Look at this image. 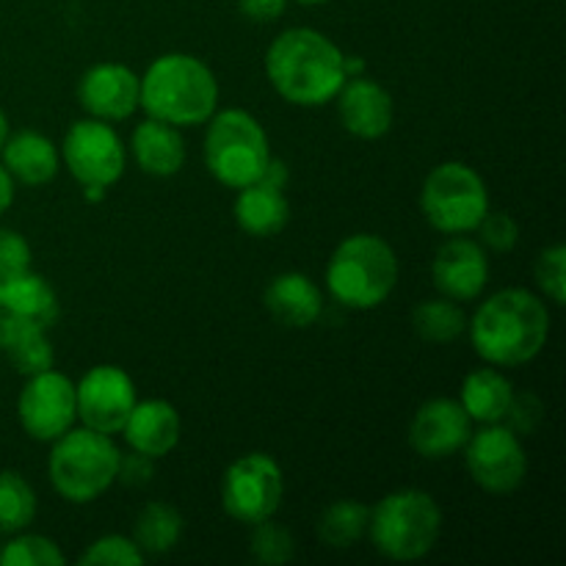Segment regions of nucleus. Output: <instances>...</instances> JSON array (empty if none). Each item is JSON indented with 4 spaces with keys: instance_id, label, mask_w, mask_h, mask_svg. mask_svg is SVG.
Wrapping results in <instances>:
<instances>
[{
    "instance_id": "1",
    "label": "nucleus",
    "mask_w": 566,
    "mask_h": 566,
    "mask_svg": "<svg viewBox=\"0 0 566 566\" xmlns=\"http://www.w3.org/2000/svg\"><path fill=\"white\" fill-rule=\"evenodd\" d=\"M470 343L484 363L517 368L542 354L551 337V310L523 287H506L486 298L468 324Z\"/></svg>"
},
{
    "instance_id": "2",
    "label": "nucleus",
    "mask_w": 566,
    "mask_h": 566,
    "mask_svg": "<svg viewBox=\"0 0 566 566\" xmlns=\"http://www.w3.org/2000/svg\"><path fill=\"white\" fill-rule=\"evenodd\" d=\"M343 50L315 28H287L265 53V75L282 99L315 108L337 97L346 77Z\"/></svg>"
},
{
    "instance_id": "3",
    "label": "nucleus",
    "mask_w": 566,
    "mask_h": 566,
    "mask_svg": "<svg viewBox=\"0 0 566 566\" xmlns=\"http://www.w3.org/2000/svg\"><path fill=\"white\" fill-rule=\"evenodd\" d=\"M219 105V81L202 59L166 53L147 66L142 77L138 108L153 119L175 127L205 125Z\"/></svg>"
},
{
    "instance_id": "4",
    "label": "nucleus",
    "mask_w": 566,
    "mask_h": 566,
    "mask_svg": "<svg viewBox=\"0 0 566 566\" xmlns=\"http://www.w3.org/2000/svg\"><path fill=\"white\" fill-rule=\"evenodd\" d=\"M398 285L396 249L379 235L357 232L332 252L326 287L348 310H374L390 298Z\"/></svg>"
},
{
    "instance_id": "5",
    "label": "nucleus",
    "mask_w": 566,
    "mask_h": 566,
    "mask_svg": "<svg viewBox=\"0 0 566 566\" xmlns=\"http://www.w3.org/2000/svg\"><path fill=\"white\" fill-rule=\"evenodd\" d=\"M368 534L390 562H418L440 542L442 509L423 490L390 492L370 509Z\"/></svg>"
},
{
    "instance_id": "6",
    "label": "nucleus",
    "mask_w": 566,
    "mask_h": 566,
    "mask_svg": "<svg viewBox=\"0 0 566 566\" xmlns=\"http://www.w3.org/2000/svg\"><path fill=\"white\" fill-rule=\"evenodd\" d=\"M119 448L108 434L86 429H70L53 440L48 473L50 484L64 501L92 503L111 490L119 470Z\"/></svg>"
},
{
    "instance_id": "7",
    "label": "nucleus",
    "mask_w": 566,
    "mask_h": 566,
    "mask_svg": "<svg viewBox=\"0 0 566 566\" xmlns=\"http://www.w3.org/2000/svg\"><path fill=\"white\" fill-rule=\"evenodd\" d=\"M205 133V166L227 188L252 186L271 160L269 136L252 114L227 108L210 116Z\"/></svg>"
},
{
    "instance_id": "8",
    "label": "nucleus",
    "mask_w": 566,
    "mask_h": 566,
    "mask_svg": "<svg viewBox=\"0 0 566 566\" xmlns=\"http://www.w3.org/2000/svg\"><path fill=\"white\" fill-rule=\"evenodd\" d=\"M420 210L437 232L464 235L490 213V191L473 166L446 160L429 171L420 191Z\"/></svg>"
},
{
    "instance_id": "9",
    "label": "nucleus",
    "mask_w": 566,
    "mask_h": 566,
    "mask_svg": "<svg viewBox=\"0 0 566 566\" xmlns=\"http://www.w3.org/2000/svg\"><path fill=\"white\" fill-rule=\"evenodd\" d=\"M282 468L269 453H247L235 459L221 481V506L243 525H258L274 517L282 506Z\"/></svg>"
},
{
    "instance_id": "10",
    "label": "nucleus",
    "mask_w": 566,
    "mask_h": 566,
    "mask_svg": "<svg viewBox=\"0 0 566 566\" xmlns=\"http://www.w3.org/2000/svg\"><path fill=\"white\" fill-rule=\"evenodd\" d=\"M61 158L81 186L111 188L125 175V147L103 119H81L66 130Z\"/></svg>"
},
{
    "instance_id": "11",
    "label": "nucleus",
    "mask_w": 566,
    "mask_h": 566,
    "mask_svg": "<svg viewBox=\"0 0 566 566\" xmlns=\"http://www.w3.org/2000/svg\"><path fill=\"white\" fill-rule=\"evenodd\" d=\"M17 418H20V426L31 440H59L77 420L75 385L53 368L28 376L25 387L17 398Z\"/></svg>"
},
{
    "instance_id": "12",
    "label": "nucleus",
    "mask_w": 566,
    "mask_h": 566,
    "mask_svg": "<svg viewBox=\"0 0 566 566\" xmlns=\"http://www.w3.org/2000/svg\"><path fill=\"white\" fill-rule=\"evenodd\" d=\"M464 451L473 481L492 495L514 492L528 475L523 440L503 423H486L479 434H470Z\"/></svg>"
},
{
    "instance_id": "13",
    "label": "nucleus",
    "mask_w": 566,
    "mask_h": 566,
    "mask_svg": "<svg viewBox=\"0 0 566 566\" xmlns=\"http://www.w3.org/2000/svg\"><path fill=\"white\" fill-rule=\"evenodd\" d=\"M77 420L99 434H122L136 407V385L116 365H97L75 385Z\"/></svg>"
},
{
    "instance_id": "14",
    "label": "nucleus",
    "mask_w": 566,
    "mask_h": 566,
    "mask_svg": "<svg viewBox=\"0 0 566 566\" xmlns=\"http://www.w3.org/2000/svg\"><path fill=\"white\" fill-rule=\"evenodd\" d=\"M59 313V296L42 274L25 271L0 280V352L25 332H50Z\"/></svg>"
},
{
    "instance_id": "15",
    "label": "nucleus",
    "mask_w": 566,
    "mask_h": 566,
    "mask_svg": "<svg viewBox=\"0 0 566 566\" xmlns=\"http://www.w3.org/2000/svg\"><path fill=\"white\" fill-rule=\"evenodd\" d=\"M473 420L457 398H431L409 423V446L423 459H448L468 446Z\"/></svg>"
},
{
    "instance_id": "16",
    "label": "nucleus",
    "mask_w": 566,
    "mask_h": 566,
    "mask_svg": "<svg viewBox=\"0 0 566 566\" xmlns=\"http://www.w3.org/2000/svg\"><path fill=\"white\" fill-rule=\"evenodd\" d=\"M77 99L94 119H127L142 99V77L130 66L105 61L86 70L77 83Z\"/></svg>"
},
{
    "instance_id": "17",
    "label": "nucleus",
    "mask_w": 566,
    "mask_h": 566,
    "mask_svg": "<svg viewBox=\"0 0 566 566\" xmlns=\"http://www.w3.org/2000/svg\"><path fill=\"white\" fill-rule=\"evenodd\" d=\"M437 291L453 302H473L484 293L490 282V260L481 243L470 238L453 235L451 241L437 249V258L431 263Z\"/></svg>"
},
{
    "instance_id": "18",
    "label": "nucleus",
    "mask_w": 566,
    "mask_h": 566,
    "mask_svg": "<svg viewBox=\"0 0 566 566\" xmlns=\"http://www.w3.org/2000/svg\"><path fill=\"white\" fill-rule=\"evenodd\" d=\"M335 99L343 127L352 136L374 142V138H381L390 133L396 105H392L390 92L381 83L370 81L368 75L348 77Z\"/></svg>"
},
{
    "instance_id": "19",
    "label": "nucleus",
    "mask_w": 566,
    "mask_h": 566,
    "mask_svg": "<svg viewBox=\"0 0 566 566\" xmlns=\"http://www.w3.org/2000/svg\"><path fill=\"white\" fill-rule=\"evenodd\" d=\"M122 434H125L130 451L160 459L175 451L180 442V415L169 401H160V398L136 401Z\"/></svg>"
},
{
    "instance_id": "20",
    "label": "nucleus",
    "mask_w": 566,
    "mask_h": 566,
    "mask_svg": "<svg viewBox=\"0 0 566 566\" xmlns=\"http://www.w3.org/2000/svg\"><path fill=\"white\" fill-rule=\"evenodd\" d=\"M263 302L271 318L291 329H307L324 313L321 287L302 271H285V274L274 276L265 287Z\"/></svg>"
},
{
    "instance_id": "21",
    "label": "nucleus",
    "mask_w": 566,
    "mask_h": 566,
    "mask_svg": "<svg viewBox=\"0 0 566 566\" xmlns=\"http://www.w3.org/2000/svg\"><path fill=\"white\" fill-rule=\"evenodd\" d=\"M130 149L138 169L153 177H175L186 164V142H182L180 130L175 125L153 119V116L136 125Z\"/></svg>"
},
{
    "instance_id": "22",
    "label": "nucleus",
    "mask_w": 566,
    "mask_h": 566,
    "mask_svg": "<svg viewBox=\"0 0 566 566\" xmlns=\"http://www.w3.org/2000/svg\"><path fill=\"white\" fill-rule=\"evenodd\" d=\"M232 213L247 235L271 238L285 230L287 219H291V205L285 199V188L258 180L252 186L238 188Z\"/></svg>"
},
{
    "instance_id": "23",
    "label": "nucleus",
    "mask_w": 566,
    "mask_h": 566,
    "mask_svg": "<svg viewBox=\"0 0 566 566\" xmlns=\"http://www.w3.org/2000/svg\"><path fill=\"white\" fill-rule=\"evenodd\" d=\"M3 166L22 186H44L59 175V149L36 130H20L6 138Z\"/></svg>"
},
{
    "instance_id": "24",
    "label": "nucleus",
    "mask_w": 566,
    "mask_h": 566,
    "mask_svg": "<svg viewBox=\"0 0 566 566\" xmlns=\"http://www.w3.org/2000/svg\"><path fill=\"white\" fill-rule=\"evenodd\" d=\"M514 387L497 368H479L464 379L459 403L473 423H503Z\"/></svg>"
},
{
    "instance_id": "25",
    "label": "nucleus",
    "mask_w": 566,
    "mask_h": 566,
    "mask_svg": "<svg viewBox=\"0 0 566 566\" xmlns=\"http://www.w3.org/2000/svg\"><path fill=\"white\" fill-rule=\"evenodd\" d=\"M182 536V517L169 503H147L133 525V542L144 556H164L175 551Z\"/></svg>"
},
{
    "instance_id": "26",
    "label": "nucleus",
    "mask_w": 566,
    "mask_h": 566,
    "mask_svg": "<svg viewBox=\"0 0 566 566\" xmlns=\"http://www.w3.org/2000/svg\"><path fill=\"white\" fill-rule=\"evenodd\" d=\"M370 509L359 501H337L318 517V539L332 551L354 547L368 534Z\"/></svg>"
},
{
    "instance_id": "27",
    "label": "nucleus",
    "mask_w": 566,
    "mask_h": 566,
    "mask_svg": "<svg viewBox=\"0 0 566 566\" xmlns=\"http://www.w3.org/2000/svg\"><path fill=\"white\" fill-rule=\"evenodd\" d=\"M412 326L426 343L446 346V343H453L468 332V318L453 298H426L415 307Z\"/></svg>"
},
{
    "instance_id": "28",
    "label": "nucleus",
    "mask_w": 566,
    "mask_h": 566,
    "mask_svg": "<svg viewBox=\"0 0 566 566\" xmlns=\"http://www.w3.org/2000/svg\"><path fill=\"white\" fill-rule=\"evenodd\" d=\"M36 517V492L20 473H0V534H20Z\"/></svg>"
},
{
    "instance_id": "29",
    "label": "nucleus",
    "mask_w": 566,
    "mask_h": 566,
    "mask_svg": "<svg viewBox=\"0 0 566 566\" xmlns=\"http://www.w3.org/2000/svg\"><path fill=\"white\" fill-rule=\"evenodd\" d=\"M66 558L53 539L20 534L0 547V566H64Z\"/></svg>"
},
{
    "instance_id": "30",
    "label": "nucleus",
    "mask_w": 566,
    "mask_h": 566,
    "mask_svg": "<svg viewBox=\"0 0 566 566\" xmlns=\"http://www.w3.org/2000/svg\"><path fill=\"white\" fill-rule=\"evenodd\" d=\"M3 354L9 357V363L14 365L17 374L22 376H36L42 374V370L53 368L55 363L53 343H50L48 332L44 329H33L14 337V340L3 348Z\"/></svg>"
},
{
    "instance_id": "31",
    "label": "nucleus",
    "mask_w": 566,
    "mask_h": 566,
    "mask_svg": "<svg viewBox=\"0 0 566 566\" xmlns=\"http://www.w3.org/2000/svg\"><path fill=\"white\" fill-rule=\"evenodd\" d=\"M252 528L254 534H252V542H249V551H252L254 562L265 566H282L291 562L293 553H296L291 531L271 523V520H263V523L252 525Z\"/></svg>"
},
{
    "instance_id": "32",
    "label": "nucleus",
    "mask_w": 566,
    "mask_h": 566,
    "mask_svg": "<svg viewBox=\"0 0 566 566\" xmlns=\"http://www.w3.org/2000/svg\"><path fill=\"white\" fill-rule=\"evenodd\" d=\"M142 562L144 553L138 551L136 542L119 534L99 536L81 556L83 566H138Z\"/></svg>"
},
{
    "instance_id": "33",
    "label": "nucleus",
    "mask_w": 566,
    "mask_h": 566,
    "mask_svg": "<svg viewBox=\"0 0 566 566\" xmlns=\"http://www.w3.org/2000/svg\"><path fill=\"white\" fill-rule=\"evenodd\" d=\"M534 274H536V285H539V291L545 293L553 304L562 307L566 302V249L562 243L547 247L545 252L539 254Z\"/></svg>"
},
{
    "instance_id": "34",
    "label": "nucleus",
    "mask_w": 566,
    "mask_h": 566,
    "mask_svg": "<svg viewBox=\"0 0 566 566\" xmlns=\"http://www.w3.org/2000/svg\"><path fill=\"white\" fill-rule=\"evenodd\" d=\"M475 230L481 232V243H484L486 249H492V252L506 254L512 252L520 241V227L509 213H492L490 210Z\"/></svg>"
},
{
    "instance_id": "35",
    "label": "nucleus",
    "mask_w": 566,
    "mask_h": 566,
    "mask_svg": "<svg viewBox=\"0 0 566 566\" xmlns=\"http://www.w3.org/2000/svg\"><path fill=\"white\" fill-rule=\"evenodd\" d=\"M31 271V243L17 230L0 227V280Z\"/></svg>"
},
{
    "instance_id": "36",
    "label": "nucleus",
    "mask_w": 566,
    "mask_h": 566,
    "mask_svg": "<svg viewBox=\"0 0 566 566\" xmlns=\"http://www.w3.org/2000/svg\"><path fill=\"white\" fill-rule=\"evenodd\" d=\"M542 415H545V407H542V401L534 396V392H523V396L514 392L512 403H509V412L503 420H506V426L514 431V434L525 437V434H534L536 426L542 423Z\"/></svg>"
},
{
    "instance_id": "37",
    "label": "nucleus",
    "mask_w": 566,
    "mask_h": 566,
    "mask_svg": "<svg viewBox=\"0 0 566 566\" xmlns=\"http://www.w3.org/2000/svg\"><path fill=\"white\" fill-rule=\"evenodd\" d=\"M155 475V459L144 457V453L130 451L127 457H119V470H116V481L125 486H147Z\"/></svg>"
},
{
    "instance_id": "38",
    "label": "nucleus",
    "mask_w": 566,
    "mask_h": 566,
    "mask_svg": "<svg viewBox=\"0 0 566 566\" xmlns=\"http://www.w3.org/2000/svg\"><path fill=\"white\" fill-rule=\"evenodd\" d=\"M238 9L252 22H274L285 14L287 0H238Z\"/></svg>"
},
{
    "instance_id": "39",
    "label": "nucleus",
    "mask_w": 566,
    "mask_h": 566,
    "mask_svg": "<svg viewBox=\"0 0 566 566\" xmlns=\"http://www.w3.org/2000/svg\"><path fill=\"white\" fill-rule=\"evenodd\" d=\"M11 202H14V177L0 164V216L11 208Z\"/></svg>"
},
{
    "instance_id": "40",
    "label": "nucleus",
    "mask_w": 566,
    "mask_h": 566,
    "mask_svg": "<svg viewBox=\"0 0 566 566\" xmlns=\"http://www.w3.org/2000/svg\"><path fill=\"white\" fill-rule=\"evenodd\" d=\"M105 191H108V188L103 186H83V197H86L88 202H103Z\"/></svg>"
},
{
    "instance_id": "41",
    "label": "nucleus",
    "mask_w": 566,
    "mask_h": 566,
    "mask_svg": "<svg viewBox=\"0 0 566 566\" xmlns=\"http://www.w3.org/2000/svg\"><path fill=\"white\" fill-rule=\"evenodd\" d=\"M6 138H9V119H6L3 108H0V149H3Z\"/></svg>"
},
{
    "instance_id": "42",
    "label": "nucleus",
    "mask_w": 566,
    "mask_h": 566,
    "mask_svg": "<svg viewBox=\"0 0 566 566\" xmlns=\"http://www.w3.org/2000/svg\"><path fill=\"white\" fill-rule=\"evenodd\" d=\"M296 3H302V6H321V3H326V0H296Z\"/></svg>"
},
{
    "instance_id": "43",
    "label": "nucleus",
    "mask_w": 566,
    "mask_h": 566,
    "mask_svg": "<svg viewBox=\"0 0 566 566\" xmlns=\"http://www.w3.org/2000/svg\"><path fill=\"white\" fill-rule=\"evenodd\" d=\"M0 547H3V545H0Z\"/></svg>"
}]
</instances>
